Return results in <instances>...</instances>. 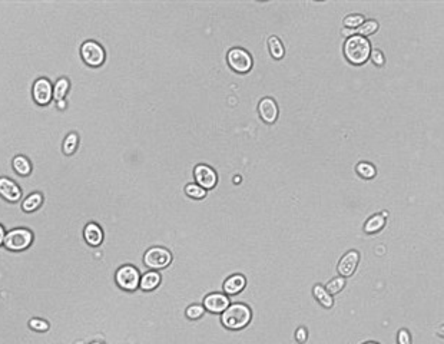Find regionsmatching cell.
<instances>
[{"instance_id":"5b68a950","label":"cell","mask_w":444,"mask_h":344,"mask_svg":"<svg viewBox=\"0 0 444 344\" xmlns=\"http://www.w3.org/2000/svg\"><path fill=\"white\" fill-rule=\"evenodd\" d=\"M32 240L33 235L29 230L16 228V230H12L6 234L3 244L6 248L12 249V251H23L32 244Z\"/></svg>"},{"instance_id":"e0dca14e","label":"cell","mask_w":444,"mask_h":344,"mask_svg":"<svg viewBox=\"0 0 444 344\" xmlns=\"http://www.w3.org/2000/svg\"><path fill=\"white\" fill-rule=\"evenodd\" d=\"M312 294H314V297H315V300H317L318 303L323 305L324 308H331V307H333L334 298L333 296L325 290V287L320 286V284L314 286V288H312Z\"/></svg>"},{"instance_id":"9c48e42d","label":"cell","mask_w":444,"mask_h":344,"mask_svg":"<svg viewBox=\"0 0 444 344\" xmlns=\"http://www.w3.org/2000/svg\"><path fill=\"white\" fill-rule=\"evenodd\" d=\"M358 263H360V253H358L357 249H351L348 253H345L341 257L340 263H338V267H337L340 277H344V278L351 277L354 274V271H356Z\"/></svg>"},{"instance_id":"3957f363","label":"cell","mask_w":444,"mask_h":344,"mask_svg":"<svg viewBox=\"0 0 444 344\" xmlns=\"http://www.w3.org/2000/svg\"><path fill=\"white\" fill-rule=\"evenodd\" d=\"M227 62L232 71L238 73L249 72L252 69V65H254L251 53L242 48L230 49V52L227 53Z\"/></svg>"},{"instance_id":"d590c367","label":"cell","mask_w":444,"mask_h":344,"mask_svg":"<svg viewBox=\"0 0 444 344\" xmlns=\"http://www.w3.org/2000/svg\"><path fill=\"white\" fill-rule=\"evenodd\" d=\"M57 104H59V108H60V109H64V108H65V101H59Z\"/></svg>"},{"instance_id":"4fadbf2b","label":"cell","mask_w":444,"mask_h":344,"mask_svg":"<svg viewBox=\"0 0 444 344\" xmlns=\"http://www.w3.org/2000/svg\"><path fill=\"white\" fill-rule=\"evenodd\" d=\"M246 286V278L242 275V274H234V275H230L227 280L224 281V293L225 296H237L239 294Z\"/></svg>"},{"instance_id":"ffe728a7","label":"cell","mask_w":444,"mask_h":344,"mask_svg":"<svg viewBox=\"0 0 444 344\" xmlns=\"http://www.w3.org/2000/svg\"><path fill=\"white\" fill-rule=\"evenodd\" d=\"M13 168L20 175H29L32 171V165L26 157L19 155V157H15V160H13Z\"/></svg>"},{"instance_id":"d4e9b609","label":"cell","mask_w":444,"mask_h":344,"mask_svg":"<svg viewBox=\"0 0 444 344\" xmlns=\"http://www.w3.org/2000/svg\"><path fill=\"white\" fill-rule=\"evenodd\" d=\"M377 30H378V22H377V20H373V19H370V20H364V23L358 27L357 35L367 38V36H370V35H374Z\"/></svg>"},{"instance_id":"cb8c5ba5","label":"cell","mask_w":444,"mask_h":344,"mask_svg":"<svg viewBox=\"0 0 444 344\" xmlns=\"http://www.w3.org/2000/svg\"><path fill=\"white\" fill-rule=\"evenodd\" d=\"M68 89H69V80L66 79V78H62V79H59L56 82L55 88H53V98H55L56 102L64 101Z\"/></svg>"},{"instance_id":"2e32d148","label":"cell","mask_w":444,"mask_h":344,"mask_svg":"<svg viewBox=\"0 0 444 344\" xmlns=\"http://www.w3.org/2000/svg\"><path fill=\"white\" fill-rule=\"evenodd\" d=\"M161 274L156 271H148L146 274H143L139 281V287L142 288L143 291H152L158 287L161 284Z\"/></svg>"},{"instance_id":"ac0fdd59","label":"cell","mask_w":444,"mask_h":344,"mask_svg":"<svg viewBox=\"0 0 444 344\" xmlns=\"http://www.w3.org/2000/svg\"><path fill=\"white\" fill-rule=\"evenodd\" d=\"M384 225H386V218L381 214H375L367 220V223L364 224V231L367 234H375V232L381 231L384 228Z\"/></svg>"},{"instance_id":"f35d334b","label":"cell","mask_w":444,"mask_h":344,"mask_svg":"<svg viewBox=\"0 0 444 344\" xmlns=\"http://www.w3.org/2000/svg\"><path fill=\"white\" fill-rule=\"evenodd\" d=\"M92 344H102V343H92Z\"/></svg>"},{"instance_id":"484cf974","label":"cell","mask_w":444,"mask_h":344,"mask_svg":"<svg viewBox=\"0 0 444 344\" xmlns=\"http://www.w3.org/2000/svg\"><path fill=\"white\" fill-rule=\"evenodd\" d=\"M345 287V278L344 277H335L333 280H330L325 286V290L334 296V294H338L340 291H342Z\"/></svg>"},{"instance_id":"7402d4cb","label":"cell","mask_w":444,"mask_h":344,"mask_svg":"<svg viewBox=\"0 0 444 344\" xmlns=\"http://www.w3.org/2000/svg\"><path fill=\"white\" fill-rule=\"evenodd\" d=\"M42 201H43L42 195L38 194V192H35V194L29 195V197L23 201L22 208H23V211H26V212H32V211L38 209L40 205H42Z\"/></svg>"},{"instance_id":"44dd1931","label":"cell","mask_w":444,"mask_h":344,"mask_svg":"<svg viewBox=\"0 0 444 344\" xmlns=\"http://www.w3.org/2000/svg\"><path fill=\"white\" fill-rule=\"evenodd\" d=\"M356 171H357L358 175L364 179H373L374 176L377 175V169L370 162H358Z\"/></svg>"},{"instance_id":"5bb4252c","label":"cell","mask_w":444,"mask_h":344,"mask_svg":"<svg viewBox=\"0 0 444 344\" xmlns=\"http://www.w3.org/2000/svg\"><path fill=\"white\" fill-rule=\"evenodd\" d=\"M0 195L10 202H16L22 197V191L16 182L9 178H0Z\"/></svg>"},{"instance_id":"d6986e66","label":"cell","mask_w":444,"mask_h":344,"mask_svg":"<svg viewBox=\"0 0 444 344\" xmlns=\"http://www.w3.org/2000/svg\"><path fill=\"white\" fill-rule=\"evenodd\" d=\"M268 49H270L271 56L275 59H282L286 55V48L278 36H271L268 39Z\"/></svg>"},{"instance_id":"8992f818","label":"cell","mask_w":444,"mask_h":344,"mask_svg":"<svg viewBox=\"0 0 444 344\" xmlns=\"http://www.w3.org/2000/svg\"><path fill=\"white\" fill-rule=\"evenodd\" d=\"M115 280L118 283V286L126 291H134L139 287V281H141V275L138 268H135L134 265H122L119 270L116 271Z\"/></svg>"},{"instance_id":"f1b7e54d","label":"cell","mask_w":444,"mask_h":344,"mask_svg":"<svg viewBox=\"0 0 444 344\" xmlns=\"http://www.w3.org/2000/svg\"><path fill=\"white\" fill-rule=\"evenodd\" d=\"M76 146H78V135L72 132V134H69V135L66 136V139H65L64 152L68 153V155H71V153L75 152Z\"/></svg>"},{"instance_id":"1f68e13d","label":"cell","mask_w":444,"mask_h":344,"mask_svg":"<svg viewBox=\"0 0 444 344\" xmlns=\"http://www.w3.org/2000/svg\"><path fill=\"white\" fill-rule=\"evenodd\" d=\"M29 326L33 328V330H38V331H46L49 328V324L46 321L40 320V319H33L29 323Z\"/></svg>"},{"instance_id":"603a6c76","label":"cell","mask_w":444,"mask_h":344,"mask_svg":"<svg viewBox=\"0 0 444 344\" xmlns=\"http://www.w3.org/2000/svg\"><path fill=\"white\" fill-rule=\"evenodd\" d=\"M364 20L365 17L363 16V15H360V13H351V15H348V16L344 17L342 23H344V27H347V29L357 30L358 27L364 23Z\"/></svg>"},{"instance_id":"8fae6325","label":"cell","mask_w":444,"mask_h":344,"mask_svg":"<svg viewBox=\"0 0 444 344\" xmlns=\"http://www.w3.org/2000/svg\"><path fill=\"white\" fill-rule=\"evenodd\" d=\"M33 98L36 101V104L46 105L50 102V99L53 98V88L50 85V82L45 78H40L35 82L33 85Z\"/></svg>"},{"instance_id":"d6a6232c","label":"cell","mask_w":444,"mask_h":344,"mask_svg":"<svg viewBox=\"0 0 444 344\" xmlns=\"http://www.w3.org/2000/svg\"><path fill=\"white\" fill-rule=\"evenodd\" d=\"M307 338H308V331H307V328L305 327L297 328V331H295V340H297L300 344H304L305 341H307Z\"/></svg>"},{"instance_id":"836d02e7","label":"cell","mask_w":444,"mask_h":344,"mask_svg":"<svg viewBox=\"0 0 444 344\" xmlns=\"http://www.w3.org/2000/svg\"><path fill=\"white\" fill-rule=\"evenodd\" d=\"M342 35H344V36H353V35H356V30H353V29H347V27H344V29H342Z\"/></svg>"},{"instance_id":"7a4b0ae2","label":"cell","mask_w":444,"mask_h":344,"mask_svg":"<svg viewBox=\"0 0 444 344\" xmlns=\"http://www.w3.org/2000/svg\"><path fill=\"white\" fill-rule=\"evenodd\" d=\"M371 53V43L367 38L360 35H353L344 43V56L350 64L363 65L367 62Z\"/></svg>"},{"instance_id":"9a60e30c","label":"cell","mask_w":444,"mask_h":344,"mask_svg":"<svg viewBox=\"0 0 444 344\" xmlns=\"http://www.w3.org/2000/svg\"><path fill=\"white\" fill-rule=\"evenodd\" d=\"M85 240H86L87 244L92 245V247L101 245L103 241L102 228H101L98 224H95V223L87 224L86 227H85Z\"/></svg>"},{"instance_id":"52a82bcc","label":"cell","mask_w":444,"mask_h":344,"mask_svg":"<svg viewBox=\"0 0 444 344\" xmlns=\"http://www.w3.org/2000/svg\"><path fill=\"white\" fill-rule=\"evenodd\" d=\"M80 55L89 66H95V68L101 66L105 60V50L99 43H96L93 40H87L82 45Z\"/></svg>"},{"instance_id":"e575fe53","label":"cell","mask_w":444,"mask_h":344,"mask_svg":"<svg viewBox=\"0 0 444 344\" xmlns=\"http://www.w3.org/2000/svg\"><path fill=\"white\" fill-rule=\"evenodd\" d=\"M5 237H6V234H5V230H3V227L0 225V245L3 244V241H5Z\"/></svg>"},{"instance_id":"8d00e7d4","label":"cell","mask_w":444,"mask_h":344,"mask_svg":"<svg viewBox=\"0 0 444 344\" xmlns=\"http://www.w3.org/2000/svg\"><path fill=\"white\" fill-rule=\"evenodd\" d=\"M381 215L386 218V216H389V212H387V211H383V212H381Z\"/></svg>"},{"instance_id":"f546056e","label":"cell","mask_w":444,"mask_h":344,"mask_svg":"<svg viewBox=\"0 0 444 344\" xmlns=\"http://www.w3.org/2000/svg\"><path fill=\"white\" fill-rule=\"evenodd\" d=\"M370 59L373 60V64L375 65V66H384V64H386L384 55H383V52H381L380 49H371Z\"/></svg>"},{"instance_id":"74e56055","label":"cell","mask_w":444,"mask_h":344,"mask_svg":"<svg viewBox=\"0 0 444 344\" xmlns=\"http://www.w3.org/2000/svg\"><path fill=\"white\" fill-rule=\"evenodd\" d=\"M364 344H378V343H374V341H368V343H364Z\"/></svg>"},{"instance_id":"ba28073f","label":"cell","mask_w":444,"mask_h":344,"mask_svg":"<svg viewBox=\"0 0 444 344\" xmlns=\"http://www.w3.org/2000/svg\"><path fill=\"white\" fill-rule=\"evenodd\" d=\"M194 178L195 182L206 191L215 188V185L218 184V174L215 172L214 168L205 164H199L194 168Z\"/></svg>"},{"instance_id":"4316f807","label":"cell","mask_w":444,"mask_h":344,"mask_svg":"<svg viewBox=\"0 0 444 344\" xmlns=\"http://www.w3.org/2000/svg\"><path fill=\"white\" fill-rule=\"evenodd\" d=\"M185 194L189 198H195V200H202L206 197V190H204L202 186H199L198 184H188L185 186Z\"/></svg>"},{"instance_id":"30bf717a","label":"cell","mask_w":444,"mask_h":344,"mask_svg":"<svg viewBox=\"0 0 444 344\" xmlns=\"http://www.w3.org/2000/svg\"><path fill=\"white\" fill-rule=\"evenodd\" d=\"M230 297L222 293H211L204 298V308L209 312L219 314L230 307Z\"/></svg>"},{"instance_id":"4dcf8cb0","label":"cell","mask_w":444,"mask_h":344,"mask_svg":"<svg viewBox=\"0 0 444 344\" xmlns=\"http://www.w3.org/2000/svg\"><path fill=\"white\" fill-rule=\"evenodd\" d=\"M397 343L398 344H411V336L410 333L405 330V328H401L397 334Z\"/></svg>"},{"instance_id":"7c38bea8","label":"cell","mask_w":444,"mask_h":344,"mask_svg":"<svg viewBox=\"0 0 444 344\" xmlns=\"http://www.w3.org/2000/svg\"><path fill=\"white\" fill-rule=\"evenodd\" d=\"M258 113L265 123H274L278 118V105L272 98H264L258 104Z\"/></svg>"},{"instance_id":"83f0119b","label":"cell","mask_w":444,"mask_h":344,"mask_svg":"<svg viewBox=\"0 0 444 344\" xmlns=\"http://www.w3.org/2000/svg\"><path fill=\"white\" fill-rule=\"evenodd\" d=\"M205 314V308H204V305L201 304H192L189 305L186 310H185V316H186V319L188 320H199L202 316Z\"/></svg>"},{"instance_id":"277c9868","label":"cell","mask_w":444,"mask_h":344,"mask_svg":"<svg viewBox=\"0 0 444 344\" xmlns=\"http://www.w3.org/2000/svg\"><path fill=\"white\" fill-rule=\"evenodd\" d=\"M143 261L152 270H162L172 263V253L164 247H152L145 253Z\"/></svg>"},{"instance_id":"6da1fadb","label":"cell","mask_w":444,"mask_h":344,"mask_svg":"<svg viewBox=\"0 0 444 344\" xmlns=\"http://www.w3.org/2000/svg\"><path fill=\"white\" fill-rule=\"evenodd\" d=\"M251 320H252V310L242 303L230 304V307L222 312L221 316L224 327L234 330V331L245 328Z\"/></svg>"}]
</instances>
